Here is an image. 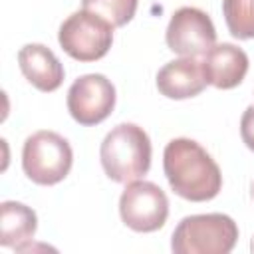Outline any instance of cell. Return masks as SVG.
<instances>
[{"mask_svg": "<svg viewBox=\"0 0 254 254\" xmlns=\"http://www.w3.org/2000/svg\"><path fill=\"white\" fill-rule=\"evenodd\" d=\"M18 64L24 77L40 91H56L64 81V65L44 44H26L18 52Z\"/></svg>", "mask_w": 254, "mask_h": 254, "instance_id": "11", "label": "cell"}, {"mask_svg": "<svg viewBox=\"0 0 254 254\" xmlns=\"http://www.w3.org/2000/svg\"><path fill=\"white\" fill-rule=\"evenodd\" d=\"M171 52L183 58L204 56L216 44V30L206 12L194 6L175 10L165 34Z\"/></svg>", "mask_w": 254, "mask_h": 254, "instance_id": "7", "label": "cell"}, {"mask_svg": "<svg viewBox=\"0 0 254 254\" xmlns=\"http://www.w3.org/2000/svg\"><path fill=\"white\" fill-rule=\"evenodd\" d=\"M222 14L234 38H254V0H222Z\"/></svg>", "mask_w": 254, "mask_h": 254, "instance_id": "13", "label": "cell"}, {"mask_svg": "<svg viewBox=\"0 0 254 254\" xmlns=\"http://www.w3.org/2000/svg\"><path fill=\"white\" fill-rule=\"evenodd\" d=\"M119 214L125 226L135 232H155L169 216V198L165 190L149 181H133L119 198Z\"/></svg>", "mask_w": 254, "mask_h": 254, "instance_id": "6", "label": "cell"}, {"mask_svg": "<svg viewBox=\"0 0 254 254\" xmlns=\"http://www.w3.org/2000/svg\"><path fill=\"white\" fill-rule=\"evenodd\" d=\"M58 42L69 58L77 62H95L109 52L113 44V26L89 10H77L62 22Z\"/></svg>", "mask_w": 254, "mask_h": 254, "instance_id": "5", "label": "cell"}, {"mask_svg": "<svg viewBox=\"0 0 254 254\" xmlns=\"http://www.w3.org/2000/svg\"><path fill=\"white\" fill-rule=\"evenodd\" d=\"M73 165V151L56 131H36L24 141L22 169L36 185H56L67 177Z\"/></svg>", "mask_w": 254, "mask_h": 254, "instance_id": "4", "label": "cell"}, {"mask_svg": "<svg viewBox=\"0 0 254 254\" xmlns=\"http://www.w3.org/2000/svg\"><path fill=\"white\" fill-rule=\"evenodd\" d=\"M202 62L196 58H179L165 64L157 73V89L169 99H189L206 87Z\"/></svg>", "mask_w": 254, "mask_h": 254, "instance_id": "10", "label": "cell"}, {"mask_svg": "<svg viewBox=\"0 0 254 254\" xmlns=\"http://www.w3.org/2000/svg\"><path fill=\"white\" fill-rule=\"evenodd\" d=\"M151 139L147 131L135 123L115 125L103 139L99 159L105 175L115 181L129 185L145 177L151 169Z\"/></svg>", "mask_w": 254, "mask_h": 254, "instance_id": "2", "label": "cell"}, {"mask_svg": "<svg viewBox=\"0 0 254 254\" xmlns=\"http://www.w3.org/2000/svg\"><path fill=\"white\" fill-rule=\"evenodd\" d=\"M206 83L216 89H232L242 83L248 73V56L234 44H214L202 60Z\"/></svg>", "mask_w": 254, "mask_h": 254, "instance_id": "9", "label": "cell"}, {"mask_svg": "<svg viewBox=\"0 0 254 254\" xmlns=\"http://www.w3.org/2000/svg\"><path fill=\"white\" fill-rule=\"evenodd\" d=\"M250 248H252V252H254V240H252V244H250Z\"/></svg>", "mask_w": 254, "mask_h": 254, "instance_id": "16", "label": "cell"}, {"mask_svg": "<svg viewBox=\"0 0 254 254\" xmlns=\"http://www.w3.org/2000/svg\"><path fill=\"white\" fill-rule=\"evenodd\" d=\"M163 171L173 192L192 202L210 200L222 189V175L214 159L196 141L187 137L167 143Z\"/></svg>", "mask_w": 254, "mask_h": 254, "instance_id": "1", "label": "cell"}, {"mask_svg": "<svg viewBox=\"0 0 254 254\" xmlns=\"http://www.w3.org/2000/svg\"><path fill=\"white\" fill-rule=\"evenodd\" d=\"M83 10L105 18L113 28H121L133 20L139 0H81Z\"/></svg>", "mask_w": 254, "mask_h": 254, "instance_id": "14", "label": "cell"}, {"mask_svg": "<svg viewBox=\"0 0 254 254\" xmlns=\"http://www.w3.org/2000/svg\"><path fill=\"white\" fill-rule=\"evenodd\" d=\"M115 107V87L101 73H85L67 89V111L85 127L105 121Z\"/></svg>", "mask_w": 254, "mask_h": 254, "instance_id": "8", "label": "cell"}, {"mask_svg": "<svg viewBox=\"0 0 254 254\" xmlns=\"http://www.w3.org/2000/svg\"><path fill=\"white\" fill-rule=\"evenodd\" d=\"M238 240L236 222L222 212L185 216L171 238L175 254H228Z\"/></svg>", "mask_w": 254, "mask_h": 254, "instance_id": "3", "label": "cell"}, {"mask_svg": "<svg viewBox=\"0 0 254 254\" xmlns=\"http://www.w3.org/2000/svg\"><path fill=\"white\" fill-rule=\"evenodd\" d=\"M252 198H254V183H252Z\"/></svg>", "mask_w": 254, "mask_h": 254, "instance_id": "17", "label": "cell"}, {"mask_svg": "<svg viewBox=\"0 0 254 254\" xmlns=\"http://www.w3.org/2000/svg\"><path fill=\"white\" fill-rule=\"evenodd\" d=\"M36 212L16 200H4L0 204V244L6 248L22 250L36 234Z\"/></svg>", "mask_w": 254, "mask_h": 254, "instance_id": "12", "label": "cell"}, {"mask_svg": "<svg viewBox=\"0 0 254 254\" xmlns=\"http://www.w3.org/2000/svg\"><path fill=\"white\" fill-rule=\"evenodd\" d=\"M240 137L244 145L254 151V105H248L240 119Z\"/></svg>", "mask_w": 254, "mask_h": 254, "instance_id": "15", "label": "cell"}]
</instances>
